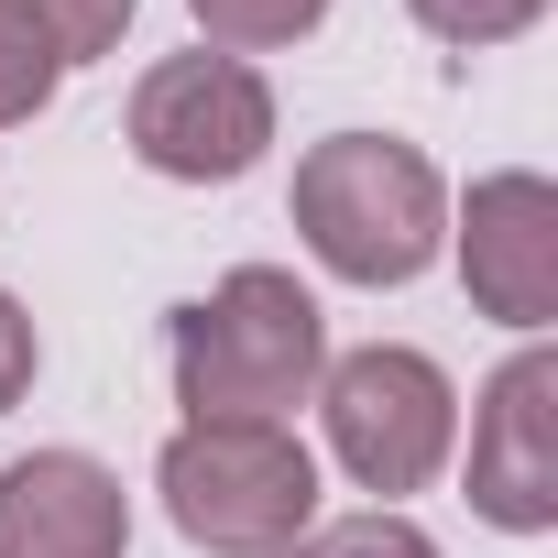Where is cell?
Wrapping results in <instances>:
<instances>
[{
  "instance_id": "obj_5",
  "label": "cell",
  "mask_w": 558,
  "mask_h": 558,
  "mask_svg": "<svg viewBox=\"0 0 558 558\" xmlns=\"http://www.w3.org/2000/svg\"><path fill=\"white\" fill-rule=\"evenodd\" d=\"M132 165L165 175V186H241L263 154H274V77L241 66V56H154L132 77Z\"/></svg>"
},
{
  "instance_id": "obj_4",
  "label": "cell",
  "mask_w": 558,
  "mask_h": 558,
  "mask_svg": "<svg viewBox=\"0 0 558 558\" xmlns=\"http://www.w3.org/2000/svg\"><path fill=\"white\" fill-rule=\"evenodd\" d=\"M307 405H318V460L351 493H373V504H405V493H427L460 460V384L416 340L329 351V373H318Z\"/></svg>"
},
{
  "instance_id": "obj_9",
  "label": "cell",
  "mask_w": 558,
  "mask_h": 558,
  "mask_svg": "<svg viewBox=\"0 0 558 558\" xmlns=\"http://www.w3.org/2000/svg\"><path fill=\"white\" fill-rule=\"evenodd\" d=\"M340 12V0H186V23L208 34V56H286V45H307L318 23Z\"/></svg>"
},
{
  "instance_id": "obj_3",
  "label": "cell",
  "mask_w": 558,
  "mask_h": 558,
  "mask_svg": "<svg viewBox=\"0 0 558 558\" xmlns=\"http://www.w3.org/2000/svg\"><path fill=\"white\" fill-rule=\"evenodd\" d=\"M154 493H165V525L208 558H286L329 514L318 449L263 416H175L154 449Z\"/></svg>"
},
{
  "instance_id": "obj_6",
  "label": "cell",
  "mask_w": 558,
  "mask_h": 558,
  "mask_svg": "<svg viewBox=\"0 0 558 558\" xmlns=\"http://www.w3.org/2000/svg\"><path fill=\"white\" fill-rule=\"evenodd\" d=\"M460 482L493 536H558V340H514L493 362V384L471 395Z\"/></svg>"
},
{
  "instance_id": "obj_13",
  "label": "cell",
  "mask_w": 558,
  "mask_h": 558,
  "mask_svg": "<svg viewBox=\"0 0 558 558\" xmlns=\"http://www.w3.org/2000/svg\"><path fill=\"white\" fill-rule=\"evenodd\" d=\"M23 12H34V34L56 45V66L77 77V66L121 56V34H132V12H143V0H23Z\"/></svg>"
},
{
  "instance_id": "obj_8",
  "label": "cell",
  "mask_w": 558,
  "mask_h": 558,
  "mask_svg": "<svg viewBox=\"0 0 558 558\" xmlns=\"http://www.w3.org/2000/svg\"><path fill=\"white\" fill-rule=\"evenodd\" d=\"M0 558H132V493L99 449L0 460Z\"/></svg>"
},
{
  "instance_id": "obj_14",
  "label": "cell",
  "mask_w": 558,
  "mask_h": 558,
  "mask_svg": "<svg viewBox=\"0 0 558 558\" xmlns=\"http://www.w3.org/2000/svg\"><path fill=\"white\" fill-rule=\"evenodd\" d=\"M34 373H45V329H34V307L12 286H0V416L34 395Z\"/></svg>"
},
{
  "instance_id": "obj_2",
  "label": "cell",
  "mask_w": 558,
  "mask_h": 558,
  "mask_svg": "<svg viewBox=\"0 0 558 558\" xmlns=\"http://www.w3.org/2000/svg\"><path fill=\"white\" fill-rule=\"evenodd\" d=\"M286 219H296V241L329 286L395 296L449 252V175L405 132H318L296 154Z\"/></svg>"
},
{
  "instance_id": "obj_1",
  "label": "cell",
  "mask_w": 558,
  "mask_h": 558,
  "mask_svg": "<svg viewBox=\"0 0 558 558\" xmlns=\"http://www.w3.org/2000/svg\"><path fill=\"white\" fill-rule=\"evenodd\" d=\"M329 373V307L296 263H230L208 296L165 318V384L186 416H263L296 427Z\"/></svg>"
},
{
  "instance_id": "obj_11",
  "label": "cell",
  "mask_w": 558,
  "mask_h": 558,
  "mask_svg": "<svg viewBox=\"0 0 558 558\" xmlns=\"http://www.w3.org/2000/svg\"><path fill=\"white\" fill-rule=\"evenodd\" d=\"M286 558H449V547H438L405 504H362V514H318Z\"/></svg>"
},
{
  "instance_id": "obj_12",
  "label": "cell",
  "mask_w": 558,
  "mask_h": 558,
  "mask_svg": "<svg viewBox=\"0 0 558 558\" xmlns=\"http://www.w3.org/2000/svg\"><path fill=\"white\" fill-rule=\"evenodd\" d=\"M56 88H66L56 45L34 34V12H23V0H0V132L45 121V110H56Z\"/></svg>"
},
{
  "instance_id": "obj_10",
  "label": "cell",
  "mask_w": 558,
  "mask_h": 558,
  "mask_svg": "<svg viewBox=\"0 0 558 558\" xmlns=\"http://www.w3.org/2000/svg\"><path fill=\"white\" fill-rule=\"evenodd\" d=\"M558 0H405V23L449 56H493V45H525Z\"/></svg>"
},
{
  "instance_id": "obj_7",
  "label": "cell",
  "mask_w": 558,
  "mask_h": 558,
  "mask_svg": "<svg viewBox=\"0 0 558 558\" xmlns=\"http://www.w3.org/2000/svg\"><path fill=\"white\" fill-rule=\"evenodd\" d=\"M438 263H460V286L493 329L547 340L558 329V186L536 165L471 175V197H449V252Z\"/></svg>"
}]
</instances>
